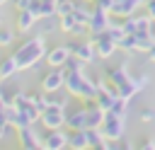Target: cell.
I'll list each match as a JSON object with an SVG mask.
<instances>
[{"label": "cell", "instance_id": "cell-1", "mask_svg": "<svg viewBox=\"0 0 155 150\" xmlns=\"http://www.w3.org/2000/svg\"><path fill=\"white\" fill-rule=\"evenodd\" d=\"M12 56H15L19 70H29V68L39 65V60H44V56H46V36L34 34L31 39L22 41V44L15 48Z\"/></svg>", "mask_w": 155, "mask_h": 150}, {"label": "cell", "instance_id": "cell-2", "mask_svg": "<svg viewBox=\"0 0 155 150\" xmlns=\"http://www.w3.org/2000/svg\"><path fill=\"white\" fill-rule=\"evenodd\" d=\"M63 90L70 97H78L80 102H94V97H97V80L87 77L85 70H65Z\"/></svg>", "mask_w": 155, "mask_h": 150}, {"label": "cell", "instance_id": "cell-3", "mask_svg": "<svg viewBox=\"0 0 155 150\" xmlns=\"http://www.w3.org/2000/svg\"><path fill=\"white\" fill-rule=\"evenodd\" d=\"M104 77H107V82H111V85L119 90V97H124V99L131 102V99L138 94V90H136V85H133V75H131V70H128V60L107 68Z\"/></svg>", "mask_w": 155, "mask_h": 150}, {"label": "cell", "instance_id": "cell-4", "mask_svg": "<svg viewBox=\"0 0 155 150\" xmlns=\"http://www.w3.org/2000/svg\"><path fill=\"white\" fill-rule=\"evenodd\" d=\"M99 128H102L104 138H109V140H119V138L126 135V116H119V114L107 111V114H104V121H102Z\"/></svg>", "mask_w": 155, "mask_h": 150}, {"label": "cell", "instance_id": "cell-5", "mask_svg": "<svg viewBox=\"0 0 155 150\" xmlns=\"http://www.w3.org/2000/svg\"><path fill=\"white\" fill-rule=\"evenodd\" d=\"M39 123L51 131V128H63L65 126V109L63 106H56V104H48L41 114H39Z\"/></svg>", "mask_w": 155, "mask_h": 150}, {"label": "cell", "instance_id": "cell-6", "mask_svg": "<svg viewBox=\"0 0 155 150\" xmlns=\"http://www.w3.org/2000/svg\"><path fill=\"white\" fill-rule=\"evenodd\" d=\"M65 85V70L63 68H48L44 75H41V82L39 87L44 92H56V90H63Z\"/></svg>", "mask_w": 155, "mask_h": 150}, {"label": "cell", "instance_id": "cell-7", "mask_svg": "<svg viewBox=\"0 0 155 150\" xmlns=\"http://www.w3.org/2000/svg\"><path fill=\"white\" fill-rule=\"evenodd\" d=\"M41 148L46 150H61V148H68V128H51L41 135Z\"/></svg>", "mask_w": 155, "mask_h": 150}, {"label": "cell", "instance_id": "cell-8", "mask_svg": "<svg viewBox=\"0 0 155 150\" xmlns=\"http://www.w3.org/2000/svg\"><path fill=\"white\" fill-rule=\"evenodd\" d=\"M109 19H111V15H109V12L92 7V12H90V19H87V34H90V36H94V34H102V31H107V27H109Z\"/></svg>", "mask_w": 155, "mask_h": 150}, {"label": "cell", "instance_id": "cell-9", "mask_svg": "<svg viewBox=\"0 0 155 150\" xmlns=\"http://www.w3.org/2000/svg\"><path fill=\"white\" fill-rule=\"evenodd\" d=\"M68 48H70V53H73L75 58H80L82 63H94V60H97L92 39H90V41H87V39H82V41H73V44H68Z\"/></svg>", "mask_w": 155, "mask_h": 150}, {"label": "cell", "instance_id": "cell-10", "mask_svg": "<svg viewBox=\"0 0 155 150\" xmlns=\"http://www.w3.org/2000/svg\"><path fill=\"white\" fill-rule=\"evenodd\" d=\"M92 44H94V53H97V58H111V56L116 53V48H119L116 41L107 36V31L94 34V36H92Z\"/></svg>", "mask_w": 155, "mask_h": 150}, {"label": "cell", "instance_id": "cell-11", "mask_svg": "<svg viewBox=\"0 0 155 150\" xmlns=\"http://www.w3.org/2000/svg\"><path fill=\"white\" fill-rule=\"evenodd\" d=\"M17 140H19V148H27V150L41 148V133L34 128V123L17 128Z\"/></svg>", "mask_w": 155, "mask_h": 150}, {"label": "cell", "instance_id": "cell-12", "mask_svg": "<svg viewBox=\"0 0 155 150\" xmlns=\"http://www.w3.org/2000/svg\"><path fill=\"white\" fill-rule=\"evenodd\" d=\"M68 58H70V48H68L65 44H63V46L46 48V56H44V60L48 63V68H63Z\"/></svg>", "mask_w": 155, "mask_h": 150}, {"label": "cell", "instance_id": "cell-13", "mask_svg": "<svg viewBox=\"0 0 155 150\" xmlns=\"http://www.w3.org/2000/svg\"><path fill=\"white\" fill-rule=\"evenodd\" d=\"M143 5V0H114V5H111V17H119V19H124V17H128V15H136L138 12V7Z\"/></svg>", "mask_w": 155, "mask_h": 150}, {"label": "cell", "instance_id": "cell-14", "mask_svg": "<svg viewBox=\"0 0 155 150\" xmlns=\"http://www.w3.org/2000/svg\"><path fill=\"white\" fill-rule=\"evenodd\" d=\"M36 27H39V31H36V34H41V36H51V34L61 31V17H58V15L39 17V19H36Z\"/></svg>", "mask_w": 155, "mask_h": 150}, {"label": "cell", "instance_id": "cell-15", "mask_svg": "<svg viewBox=\"0 0 155 150\" xmlns=\"http://www.w3.org/2000/svg\"><path fill=\"white\" fill-rule=\"evenodd\" d=\"M131 41H133V51H136V53H138V51L145 53V51L155 44V36H153L150 29H138V31L131 34Z\"/></svg>", "mask_w": 155, "mask_h": 150}, {"label": "cell", "instance_id": "cell-16", "mask_svg": "<svg viewBox=\"0 0 155 150\" xmlns=\"http://www.w3.org/2000/svg\"><path fill=\"white\" fill-rule=\"evenodd\" d=\"M104 109H99L94 102H85V119H87V128H99L104 121Z\"/></svg>", "mask_w": 155, "mask_h": 150}, {"label": "cell", "instance_id": "cell-17", "mask_svg": "<svg viewBox=\"0 0 155 150\" xmlns=\"http://www.w3.org/2000/svg\"><path fill=\"white\" fill-rule=\"evenodd\" d=\"M65 128L68 131H75V128H87V119H85V106L82 109H75V111H65Z\"/></svg>", "mask_w": 155, "mask_h": 150}, {"label": "cell", "instance_id": "cell-18", "mask_svg": "<svg viewBox=\"0 0 155 150\" xmlns=\"http://www.w3.org/2000/svg\"><path fill=\"white\" fill-rule=\"evenodd\" d=\"M17 73H19V68H17V60H15V56H5V58L0 60V82H5V80H12Z\"/></svg>", "mask_w": 155, "mask_h": 150}, {"label": "cell", "instance_id": "cell-19", "mask_svg": "<svg viewBox=\"0 0 155 150\" xmlns=\"http://www.w3.org/2000/svg\"><path fill=\"white\" fill-rule=\"evenodd\" d=\"M36 15L27 7V10H17V29L19 31H29L31 27H36Z\"/></svg>", "mask_w": 155, "mask_h": 150}, {"label": "cell", "instance_id": "cell-20", "mask_svg": "<svg viewBox=\"0 0 155 150\" xmlns=\"http://www.w3.org/2000/svg\"><path fill=\"white\" fill-rule=\"evenodd\" d=\"M68 148H73V150H85V148H90V145H87V133H85V128L68 131Z\"/></svg>", "mask_w": 155, "mask_h": 150}, {"label": "cell", "instance_id": "cell-21", "mask_svg": "<svg viewBox=\"0 0 155 150\" xmlns=\"http://www.w3.org/2000/svg\"><path fill=\"white\" fill-rule=\"evenodd\" d=\"M85 133H87V145L90 148H104V133H102V128H85Z\"/></svg>", "mask_w": 155, "mask_h": 150}, {"label": "cell", "instance_id": "cell-22", "mask_svg": "<svg viewBox=\"0 0 155 150\" xmlns=\"http://www.w3.org/2000/svg\"><path fill=\"white\" fill-rule=\"evenodd\" d=\"M15 44V29L0 24V46H12Z\"/></svg>", "mask_w": 155, "mask_h": 150}, {"label": "cell", "instance_id": "cell-23", "mask_svg": "<svg viewBox=\"0 0 155 150\" xmlns=\"http://www.w3.org/2000/svg\"><path fill=\"white\" fill-rule=\"evenodd\" d=\"M133 85H136L138 92H143V90L150 85V75H148V73H138V75H133Z\"/></svg>", "mask_w": 155, "mask_h": 150}, {"label": "cell", "instance_id": "cell-24", "mask_svg": "<svg viewBox=\"0 0 155 150\" xmlns=\"http://www.w3.org/2000/svg\"><path fill=\"white\" fill-rule=\"evenodd\" d=\"M138 119H140V123H153V121H155V109L143 106V109H140V114H138Z\"/></svg>", "mask_w": 155, "mask_h": 150}, {"label": "cell", "instance_id": "cell-25", "mask_svg": "<svg viewBox=\"0 0 155 150\" xmlns=\"http://www.w3.org/2000/svg\"><path fill=\"white\" fill-rule=\"evenodd\" d=\"M111 5H114V0H92V7L104 10V12H111Z\"/></svg>", "mask_w": 155, "mask_h": 150}, {"label": "cell", "instance_id": "cell-26", "mask_svg": "<svg viewBox=\"0 0 155 150\" xmlns=\"http://www.w3.org/2000/svg\"><path fill=\"white\" fill-rule=\"evenodd\" d=\"M143 5H145V15H148V17L155 22V0H145Z\"/></svg>", "mask_w": 155, "mask_h": 150}, {"label": "cell", "instance_id": "cell-27", "mask_svg": "<svg viewBox=\"0 0 155 150\" xmlns=\"http://www.w3.org/2000/svg\"><path fill=\"white\" fill-rule=\"evenodd\" d=\"M136 148H143V150H155V138H145V140H140Z\"/></svg>", "mask_w": 155, "mask_h": 150}, {"label": "cell", "instance_id": "cell-28", "mask_svg": "<svg viewBox=\"0 0 155 150\" xmlns=\"http://www.w3.org/2000/svg\"><path fill=\"white\" fill-rule=\"evenodd\" d=\"M31 5V0H15V10H27Z\"/></svg>", "mask_w": 155, "mask_h": 150}, {"label": "cell", "instance_id": "cell-29", "mask_svg": "<svg viewBox=\"0 0 155 150\" xmlns=\"http://www.w3.org/2000/svg\"><path fill=\"white\" fill-rule=\"evenodd\" d=\"M10 128H12L10 123H0V140H2V138H7V131H10Z\"/></svg>", "mask_w": 155, "mask_h": 150}, {"label": "cell", "instance_id": "cell-30", "mask_svg": "<svg viewBox=\"0 0 155 150\" xmlns=\"http://www.w3.org/2000/svg\"><path fill=\"white\" fill-rule=\"evenodd\" d=\"M145 53H148V58H150V60H153V63H155V44H153V46H150V48H148V51H145Z\"/></svg>", "mask_w": 155, "mask_h": 150}, {"label": "cell", "instance_id": "cell-31", "mask_svg": "<svg viewBox=\"0 0 155 150\" xmlns=\"http://www.w3.org/2000/svg\"><path fill=\"white\" fill-rule=\"evenodd\" d=\"M5 2H7V0H0V7H2V5H5Z\"/></svg>", "mask_w": 155, "mask_h": 150}, {"label": "cell", "instance_id": "cell-32", "mask_svg": "<svg viewBox=\"0 0 155 150\" xmlns=\"http://www.w3.org/2000/svg\"><path fill=\"white\" fill-rule=\"evenodd\" d=\"M85 2H92V0H85Z\"/></svg>", "mask_w": 155, "mask_h": 150}, {"label": "cell", "instance_id": "cell-33", "mask_svg": "<svg viewBox=\"0 0 155 150\" xmlns=\"http://www.w3.org/2000/svg\"><path fill=\"white\" fill-rule=\"evenodd\" d=\"M143 2H145V0H143Z\"/></svg>", "mask_w": 155, "mask_h": 150}]
</instances>
